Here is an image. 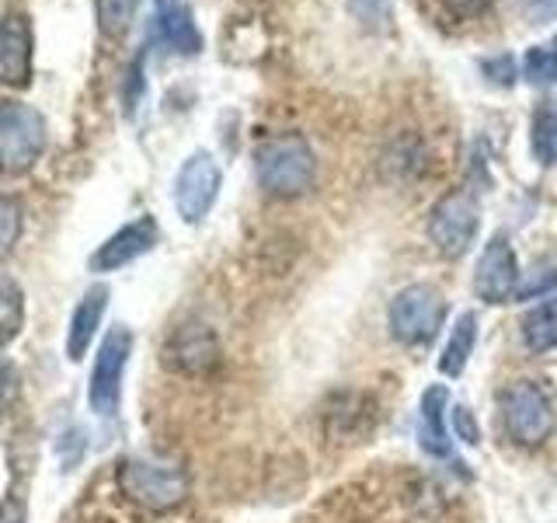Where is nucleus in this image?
<instances>
[{"label": "nucleus", "instance_id": "b1692460", "mask_svg": "<svg viewBox=\"0 0 557 523\" xmlns=\"http://www.w3.org/2000/svg\"><path fill=\"white\" fill-rule=\"evenodd\" d=\"M449 423H453V436H457L460 443L481 447V426H478L474 412H470L467 405H453L449 409Z\"/></svg>", "mask_w": 557, "mask_h": 523}, {"label": "nucleus", "instance_id": "1a4fd4ad", "mask_svg": "<svg viewBox=\"0 0 557 523\" xmlns=\"http://www.w3.org/2000/svg\"><path fill=\"white\" fill-rule=\"evenodd\" d=\"M519 258L512 241L505 234H495L492 241L484 244V252L478 258L474 269V293L481 296L484 304H509L512 296L519 293Z\"/></svg>", "mask_w": 557, "mask_h": 523}, {"label": "nucleus", "instance_id": "aec40b11", "mask_svg": "<svg viewBox=\"0 0 557 523\" xmlns=\"http://www.w3.org/2000/svg\"><path fill=\"white\" fill-rule=\"evenodd\" d=\"M22 231H25V209H22V203L0 192V258H8L17 248Z\"/></svg>", "mask_w": 557, "mask_h": 523}, {"label": "nucleus", "instance_id": "a211bd4d", "mask_svg": "<svg viewBox=\"0 0 557 523\" xmlns=\"http://www.w3.org/2000/svg\"><path fill=\"white\" fill-rule=\"evenodd\" d=\"M25 328V293L11 276L0 272V349L11 345Z\"/></svg>", "mask_w": 557, "mask_h": 523}, {"label": "nucleus", "instance_id": "0eeeda50", "mask_svg": "<svg viewBox=\"0 0 557 523\" xmlns=\"http://www.w3.org/2000/svg\"><path fill=\"white\" fill-rule=\"evenodd\" d=\"M223 188V171L220 161L209 150L188 154L178 174H174V209L185 223H202L209 209L216 206Z\"/></svg>", "mask_w": 557, "mask_h": 523}, {"label": "nucleus", "instance_id": "ddd939ff", "mask_svg": "<svg viewBox=\"0 0 557 523\" xmlns=\"http://www.w3.org/2000/svg\"><path fill=\"white\" fill-rule=\"evenodd\" d=\"M446 415H449V388L446 384H429L422 391V401H418V447H422L429 458H440V461L453 458Z\"/></svg>", "mask_w": 557, "mask_h": 523}, {"label": "nucleus", "instance_id": "393cba45", "mask_svg": "<svg viewBox=\"0 0 557 523\" xmlns=\"http://www.w3.org/2000/svg\"><path fill=\"white\" fill-rule=\"evenodd\" d=\"M484 74H487V81L498 84V87H512V81H516V63H512L509 52H502V57L484 60Z\"/></svg>", "mask_w": 557, "mask_h": 523}, {"label": "nucleus", "instance_id": "f257e3e1", "mask_svg": "<svg viewBox=\"0 0 557 523\" xmlns=\"http://www.w3.org/2000/svg\"><path fill=\"white\" fill-rule=\"evenodd\" d=\"M255 179L258 188L272 199H300L318 179V157L300 133H283L265 139L255 150Z\"/></svg>", "mask_w": 557, "mask_h": 523}, {"label": "nucleus", "instance_id": "f3484780", "mask_svg": "<svg viewBox=\"0 0 557 523\" xmlns=\"http://www.w3.org/2000/svg\"><path fill=\"white\" fill-rule=\"evenodd\" d=\"M519 331H522V342H527L530 353H536V356L554 353L557 349V296L522 314Z\"/></svg>", "mask_w": 557, "mask_h": 523}, {"label": "nucleus", "instance_id": "dca6fc26", "mask_svg": "<svg viewBox=\"0 0 557 523\" xmlns=\"http://www.w3.org/2000/svg\"><path fill=\"white\" fill-rule=\"evenodd\" d=\"M474 345H478V314L474 311H463L457 321H453V331L443 345V356H440V374L457 380L463 377L470 356H474Z\"/></svg>", "mask_w": 557, "mask_h": 523}, {"label": "nucleus", "instance_id": "6e6552de", "mask_svg": "<svg viewBox=\"0 0 557 523\" xmlns=\"http://www.w3.org/2000/svg\"><path fill=\"white\" fill-rule=\"evenodd\" d=\"M481 209L470 192H446L429 214V241L443 258H460L478 238Z\"/></svg>", "mask_w": 557, "mask_h": 523}, {"label": "nucleus", "instance_id": "423d86ee", "mask_svg": "<svg viewBox=\"0 0 557 523\" xmlns=\"http://www.w3.org/2000/svg\"><path fill=\"white\" fill-rule=\"evenodd\" d=\"M133 356V331L126 325H115L109 336L101 339L98 356L91 366V380H87V405L98 415H115L122 401V377Z\"/></svg>", "mask_w": 557, "mask_h": 523}, {"label": "nucleus", "instance_id": "c756f323", "mask_svg": "<svg viewBox=\"0 0 557 523\" xmlns=\"http://www.w3.org/2000/svg\"><path fill=\"white\" fill-rule=\"evenodd\" d=\"M4 401H8V370L0 366V409H4Z\"/></svg>", "mask_w": 557, "mask_h": 523}, {"label": "nucleus", "instance_id": "9b49d317", "mask_svg": "<svg viewBox=\"0 0 557 523\" xmlns=\"http://www.w3.org/2000/svg\"><path fill=\"white\" fill-rule=\"evenodd\" d=\"M32 63H35L32 17L22 11H11L0 17V84L22 92V87L32 84Z\"/></svg>", "mask_w": 557, "mask_h": 523}, {"label": "nucleus", "instance_id": "4be33fe9", "mask_svg": "<svg viewBox=\"0 0 557 523\" xmlns=\"http://www.w3.org/2000/svg\"><path fill=\"white\" fill-rule=\"evenodd\" d=\"M522 77H527L533 87H547L557 81V52L544 49V46H533L522 60Z\"/></svg>", "mask_w": 557, "mask_h": 523}, {"label": "nucleus", "instance_id": "bb28decb", "mask_svg": "<svg viewBox=\"0 0 557 523\" xmlns=\"http://www.w3.org/2000/svg\"><path fill=\"white\" fill-rule=\"evenodd\" d=\"M348 8L359 14L366 25H383L387 22V0H348Z\"/></svg>", "mask_w": 557, "mask_h": 523}, {"label": "nucleus", "instance_id": "f03ea898", "mask_svg": "<svg viewBox=\"0 0 557 523\" xmlns=\"http://www.w3.org/2000/svg\"><path fill=\"white\" fill-rule=\"evenodd\" d=\"M115 492L147 513H171L188 499V471L164 458H122Z\"/></svg>", "mask_w": 557, "mask_h": 523}, {"label": "nucleus", "instance_id": "7ed1b4c3", "mask_svg": "<svg viewBox=\"0 0 557 523\" xmlns=\"http://www.w3.org/2000/svg\"><path fill=\"white\" fill-rule=\"evenodd\" d=\"M502 426L522 450L544 447L557 429V412L550 394L536 380H512L502 391Z\"/></svg>", "mask_w": 557, "mask_h": 523}, {"label": "nucleus", "instance_id": "9d476101", "mask_svg": "<svg viewBox=\"0 0 557 523\" xmlns=\"http://www.w3.org/2000/svg\"><path fill=\"white\" fill-rule=\"evenodd\" d=\"M220 339L209 325H182L164 345V363L185 377H206L220 366Z\"/></svg>", "mask_w": 557, "mask_h": 523}, {"label": "nucleus", "instance_id": "cd10ccee", "mask_svg": "<svg viewBox=\"0 0 557 523\" xmlns=\"http://www.w3.org/2000/svg\"><path fill=\"white\" fill-rule=\"evenodd\" d=\"M527 22H554L557 17V0H516Z\"/></svg>", "mask_w": 557, "mask_h": 523}, {"label": "nucleus", "instance_id": "2eb2a0df", "mask_svg": "<svg viewBox=\"0 0 557 523\" xmlns=\"http://www.w3.org/2000/svg\"><path fill=\"white\" fill-rule=\"evenodd\" d=\"M104 307H109V287H91L81 304L70 314V328H66V356L81 363L87 356V349H91L98 328H101V318H104Z\"/></svg>", "mask_w": 557, "mask_h": 523}, {"label": "nucleus", "instance_id": "39448f33", "mask_svg": "<svg viewBox=\"0 0 557 523\" xmlns=\"http://www.w3.org/2000/svg\"><path fill=\"white\" fill-rule=\"evenodd\" d=\"M49 139V126L39 109L25 101L0 105V168L28 171L42 157Z\"/></svg>", "mask_w": 557, "mask_h": 523}, {"label": "nucleus", "instance_id": "4468645a", "mask_svg": "<svg viewBox=\"0 0 557 523\" xmlns=\"http://www.w3.org/2000/svg\"><path fill=\"white\" fill-rule=\"evenodd\" d=\"M153 22L161 42L182 52V57H196L202 49V32L185 0H153Z\"/></svg>", "mask_w": 557, "mask_h": 523}, {"label": "nucleus", "instance_id": "c85d7f7f", "mask_svg": "<svg viewBox=\"0 0 557 523\" xmlns=\"http://www.w3.org/2000/svg\"><path fill=\"white\" fill-rule=\"evenodd\" d=\"M446 8L453 14H460V17H474V14L492 8V0H446Z\"/></svg>", "mask_w": 557, "mask_h": 523}, {"label": "nucleus", "instance_id": "412c9836", "mask_svg": "<svg viewBox=\"0 0 557 523\" xmlns=\"http://www.w3.org/2000/svg\"><path fill=\"white\" fill-rule=\"evenodd\" d=\"M557 287V255H547V258H540L536 266L519 279V293H516V301H540V296H547L550 290Z\"/></svg>", "mask_w": 557, "mask_h": 523}, {"label": "nucleus", "instance_id": "f8f14e48", "mask_svg": "<svg viewBox=\"0 0 557 523\" xmlns=\"http://www.w3.org/2000/svg\"><path fill=\"white\" fill-rule=\"evenodd\" d=\"M157 241H161V227H157V220L136 217L126 227H119L112 238H104L87 266H91V272H119V269L133 266L136 258H144L147 252H153Z\"/></svg>", "mask_w": 557, "mask_h": 523}, {"label": "nucleus", "instance_id": "20e7f679", "mask_svg": "<svg viewBox=\"0 0 557 523\" xmlns=\"http://www.w3.org/2000/svg\"><path fill=\"white\" fill-rule=\"evenodd\" d=\"M446 325V301L429 283H411L394 293L387 307L391 339L400 345H429Z\"/></svg>", "mask_w": 557, "mask_h": 523}, {"label": "nucleus", "instance_id": "5701e85b", "mask_svg": "<svg viewBox=\"0 0 557 523\" xmlns=\"http://www.w3.org/2000/svg\"><path fill=\"white\" fill-rule=\"evenodd\" d=\"M136 0H98V17H101V28H109L115 35L126 32L129 17H133Z\"/></svg>", "mask_w": 557, "mask_h": 523}, {"label": "nucleus", "instance_id": "a878e982", "mask_svg": "<svg viewBox=\"0 0 557 523\" xmlns=\"http://www.w3.org/2000/svg\"><path fill=\"white\" fill-rule=\"evenodd\" d=\"M0 523H28V502L8 488V496H0Z\"/></svg>", "mask_w": 557, "mask_h": 523}, {"label": "nucleus", "instance_id": "6ab92c4d", "mask_svg": "<svg viewBox=\"0 0 557 523\" xmlns=\"http://www.w3.org/2000/svg\"><path fill=\"white\" fill-rule=\"evenodd\" d=\"M533 157L544 168H550L557 161V115L550 109H540L533 115V136H530Z\"/></svg>", "mask_w": 557, "mask_h": 523}]
</instances>
